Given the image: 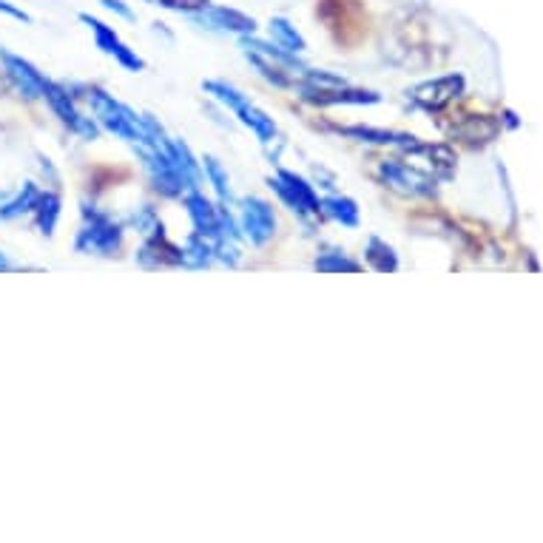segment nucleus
Returning a JSON list of instances; mask_svg holds the SVG:
<instances>
[{"label": "nucleus", "mask_w": 543, "mask_h": 543, "mask_svg": "<svg viewBox=\"0 0 543 543\" xmlns=\"http://www.w3.org/2000/svg\"><path fill=\"white\" fill-rule=\"evenodd\" d=\"M0 57H4L6 72H9L12 83L17 85L20 92H24L26 97H43V92H46V83H49V80H43V74L32 66V63L20 60V57H15V54H9V52H4Z\"/></svg>", "instance_id": "1"}, {"label": "nucleus", "mask_w": 543, "mask_h": 543, "mask_svg": "<svg viewBox=\"0 0 543 543\" xmlns=\"http://www.w3.org/2000/svg\"><path fill=\"white\" fill-rule=\"evenodd\" d=\"M80 20H83V24H89V26H92L97 43H100V46H103L105 52L117 54V57L125 63V66H132V69H140V66H143V63H140V60H137V57H134L132 52H128V49L123 46V43L117 40L114 29H108L105 24H100V20H94V17H89V15H80Z\"/></svg>", "instance_id": "2"}, {"label": "nucleus", "mask_w": 543, "mask_h": 543, "mask_svg": "<svg viewBox=\"0 0 543 543\" xmlns=\"http://www.w3.org/2000/svg\"><path fill=\"white\" fill-rule=\"evenodd\" d=\"M205 20L211 26H220V29H233V32H253L256 24L253 17L239 15L236 9H220V6H205Z\"/></svg>", "instance_id": "3"}, {"label": "nucleus", "mask_w": 543, "mask_h": 543, "mask_svg": "<svg viewBox=\"0 0 543 543\" xmlns=\"http://www.w3.org/2000/svg\"><path fill=\"white\" fill-rule=\"evenodd\" d=\"M37 200H40L37 191L32 185H26V191L17 193V200H12V202H6L4 208H0V216H4V220H15V216H20L24 211H32L37 205Z\"/></svg>", "instance_id": "4"}, {"label": "nucleus", "mask_w": 543, "mask_h": 543, "mask_svg": "<svg viewBox=\"0 0 543 543\" xmlns=\"http://www.w3.org/2000/svg\"><path fill=\"white\" fill-rule=\"evenodd\" d=\"M145 4L177 9V12H202L205 6H211V0H145Z\"/></svg>", "instance_id": "5"}, {"label": "nucleus", "mask_w": 543, "mask_h": 543, "mask_svg": "<svg viewBox=\"0 0 543 543\" xmlns=\"http://www.w3.org/2000/svg\"><path fill=\"white\" fill-rule=\"evenodd\" d=\"M0 12H6V15L17 17V20H29V15H26V12H20V9H15L12 4H6V0H0Z\"/></svg>", "instance_id": "6"}]
</instances>
